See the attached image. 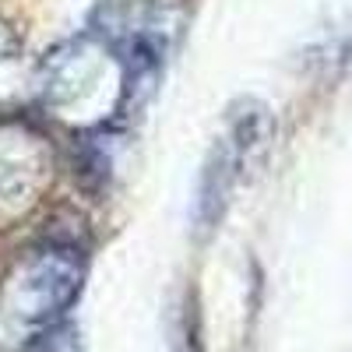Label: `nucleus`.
I'll use <instances>...</instances> for the list:
<instances>
[{"label": "nucleus", "mask_w": 352, "mask_h": 352, "mask_svg": "<svg viewBox=\"0 0 352 352\" xmlns=\"http://www.w3.org/2000/svg\"><path fill=\"white\" fill-rule=\"evenodd\" d=\"M28 352H74V345H71V335L50 328L46 335H39V342L28 349Z\"/></svg>", "instance_id": "nucleus-5"}, {"label": "nucleus", "mask_w": 352, "mask_h": 352, "mask_svg": "<svg viewBox=\"0 0 352 352\" xmlns=\"http://www.w3.org/2000/svg\"><path fill=\"white\" fill-rule=\"evenodd\" d=\"M39 99L67 124H99L124 109V64L99 39L64 43L39 67Z\"/></svg>", "instance_id": "nucleus-1"}, {"label": "nucleus", "mask_w": 352, "mask_h": 352, "mask_svg": "<svg viewBox=\"0 0 352 352\" xmlns=\"http://www.w3.org/2000/svg\"><path fill=\"white\" fill-rule=\"evenodd\" d=\"M53 180L50 141L21 120L0 124V222H11L43 197Z\"/></svg>", "instance_id": "nucleus-3"}, {"label": "nucleus", "mask_w": 352, "mask_h": 352, "mask_svg": "<svg viewBox=\"0 0 352 352\" xmlns=\"http://www.w3.org/2000/svg\"><path fill=\"white\" fill-rule=\"evenodd\" d=\"M85 278V264L74 247L46 243L32 250L21 264L4 292V310L28 328H53L56 317L78 300Z\"/></svg>", "instance_id": "nucleus-2"}, {"label": "nucleus", "mask_w": 352, "mask_h": 352, "mask_svg": "<svg viewBox=\"0 0 352 352\" xmlns=\"http://www.w3.org/2000/svg\"><path fill=\"white\" fill-rule=\"evenodd\" d=\"M261 138H264V109L250 106V113H236L229 134L219 138V144L212 148L204 173H201V187H197V222L204 229L222 215L226 201L232 194V184L240 180L243 159Z\"/></svg>", "instance_id": "nucleus-4"}, {"label": "nucleus", "mask_w": 352, "mask_h": 352, "mask_svg": "<svg viewBox=\"0 0 352 352\" xmlns=\"http://www.w3.org/2000/svg\"><path fill=\"white\" fill-rule=\"evenodd\" d=\"M18 50V36H14V28L0 18V60H8V56Z\"/></svg>", "instance_id": "nucleus-6"}]
</instances>
